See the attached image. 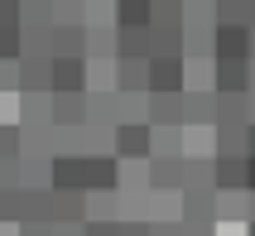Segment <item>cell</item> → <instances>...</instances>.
I'll return each instance as SVG.
<instances>
[{
    "label": "cell",
    "mask_w": 255,
    "mask_h": 236,
    "mask_svg": "<svg viewBox=\"0 0 255 236\" xmlns=\"http://www.w3.org/2000/svg\"><path fill=\"white\" fill-rule=\"evenodd\" d=\"M246 39H251V58H255V24H246Z\"/></svg>",
    "instance_id": "46"
},
{
    "label": "cell",
    "mask_w": 255,
    "mask_h": 236,
    "mask_svg": "<svg viewBox=\"0 0 255 236\" xmlns=\"http://www.w3.org/2000/svg\"><path fill=\"white\" fill-rule=\"evenodd\" d=\"M116 58H149V24L144 29H116Z\"/></svg>",
    "instance_id": "21"
},
{
    "label": "cell",
    "mask_w": 255,
    "mask_h": 236,
    "mask_svg": "<svg viewBox=\"0 0 255 236\" xmlns=\"http://www.w3.org/2000/svg\"><path fill=\"white\" fill-rule=\"evenodd\" d=\"M178 222L188 227L217 222V193L212 188H178Z\"/></svg>",
    "instance_id": "3"
},
{
    "label": "cell",
    "mask_w": 255,
    "mask_h": 236,
    "mask_svg": "<svg viewBox=\"0 0 255 236\" xmlns=\"http://www.w3.org/2000/svg\"><path fill=\"white\" fill-rule=\"evenodd\" d=\"M87 58H111L116 63V24H87Z\"/></svg>",
    "instance_id": "24"
},
{
    "label": "cell",
    "mask_w": 255,
    "mask_h": 236,
    "mask_svg": "<svg viewBox=\"0 0 255 236\" xmlns=\"http://www.w3.org/2000/svg\"><path fill=\"white\" fill-rule=\"evenodd\" d=\"M217 92H183V125H212Z\"/></svg>",
    "instance_id": "18"
},
{
    "label": "cell",
    "mask_w": 255,
    "mask_h": 236,
    "mask_svg": "<svg viewBox=\"0 0 255 236\" xmlns=\"http://www.w3.org/2000/svg\"><path fill=\"white\" fill-rule=\"evenodd\" d=\"M0 159H19V125H0Z\"/></svg>",
    "instance_id": "34"
},
{
    "label": "cell",
    "mask_w": 255,
    "mask_h": 236,
    "mask_svg": "<svg viewBox=\"0 0 255 236\" xmlns=\"http://www.w3.org/2000/svg\"><path fill=\"white\" fill-rule=\"evenodd\" d=\"M53 222H87V193H58Z\"/></svg>",
    "instance_id": "29"
},
{
    "label": "cell",
    "mask_w": 255,
    "mask_h": 236,
    "mask_svg": "<svg viewBox=\"0 0 255 236\" xmlns=\"http://www.w3.org/2000/svg\"><path fill=\"white\" fill-rule=\"evenodd\" d=\"M116 236H149V222H116Z\"/></svg>",
    "instance_id": "38"
},
{
    "label": "cell",
    "mask_w": 255,
    "mask_h": 236,
    "mask_svg": "<svg viewBox=\"0 0 255 236\" xmlns=\"http://www.w3.org/2000/svg\"><path fill=\"white\" fill-rule=\"evenodd\" d=\"M144 92H183V58H149Z\"/></svg>",
    "instance_id": "5"
},
{
    "label": "cell",
    "mask_w": 255,
    "mask_h": 236,
    "mask_svg": "<svg viewBox=\"0 0 255 236\" xmlns=\"http://www.w3.org/2000/svg\"><path fill=\"white\" fill-rule=\"evenodd\" d=\"M48 53H53V58H87V24L82 29L53 24V34H48Z\"/></svg>",
    "instance_id": "13"
},
{
    "label": "cell",
    "mask_w": 255,
    "mask_h": 236,
    "mask_svg": "<svg viewBox=\"0 0 255 236\" xmlns=\"http://www.w3.org/2000/svg\"><path fill=\"white\" fill-rule=\"evenodd\" d=\"M149 58H183V24H149Z\"/></svg>",
    "instance_id": "14"
},
{
    "label": "cell",
    "mask_w": 255,
    "mask_h": 236,
    "mask_svg": "<svg viewBox=\"0 0 255 236\" xmlns=\"http://www.w3.org/2000/svg\"><path fill=\"white\" fill-rule=\"evenodd\" d=\"M0 222H19V188H0Z\"/></svg>",
    "instance_id": "33"
},
{
    "label": "cell",
    "mask_w": 255,
    "mask_h": 236,
    "mask_svg": "<svg viewBox=\"0 0 255 236\" xmlns=\"http://www.w3.org/2000/svg\"><path fill=\"white\" fill-rule=\"evenodd\" d=\"M53 236H82V222H53Z\"/></svg>",
    "instance_id": "42"
},
{
    "label": "cell",
    "mask_w": 255,
    "mask_h": 236,
    "mask_svg": "<svg viewBox=\"0 0 255 236\" xmlns=\"http://www.w3.org/2000/svg\"><path fill=\"white\" fill-rule=\"evenodd\" d=\"M246 159H255V125H246Z\"/></svg>",
    "instance_id": "43"
},
{
    "label": "cell",
    "mask_w": 255,
    "mask_h": 236,
    "mask_svg": "<svg viewBox=\"0 0 255 236\" xmlns=\"http://www.w3.org/2000/svg\"><path fill=\"white\" fill-rule=\"evenodd\" d=\"M212 24H251V0H212Z\"/></svg>",
    "instance_id": "27"
},
{
    "label": "cell",
    "mask_w": 255,
    "mask_h": 236,
    "mask_svg": "<svg viewBox=\"0 0 255 236\" xmlns=\"http://www.w3.org/2000/svg\"><path fill=\"white\" fill-rule=\"evenodd\" d=\"M246 63L251 58H212V92H246L251 87Z\"/></svg>",
    "instance_id": "11"
},
{
    "label": "cell",
    "mask_w": 255,
    "mask_h": 236,
    "mask_svg": "<svg viewBox=\"0 0 255 236\" xmlns=\"http://www.w3.org/2000/svg\"><path fill=\"white\" fill-rule=\"evenodd\" d=\"M212 188L217 193L246 188V159H236V154H212Z\"/></svg>",
    "instance_id": "12"
},
{
    "label": "cell",
    "mask_w": 255,
    "mask_h": 236,
    "mask_svg": "<svg viewBox=\"0 0 255 236\" xmlns=\"http://www.w3.org/2000/svg\"><path fill=\"white\" fill-rule=\"evenodd\" d=\"M183 188H212V154H183Z\"/></svg>",
    "instance_id": "22"
},
{
    "label": "cell",
    "mask_w": 255,
    "mask_h": 236,
    "mask_svg": "<svg viewBox=\"0 0 255 236\" xmlns=\"http://www.w3.org/2000/svg\"><path fill=\"white\" fill-rule=\"evenodd\" d=\"M53 24L82 29L87 24V0H53Z\"/></svg>",
    "instance_id": "31"
},
{
    "label": "cell",
    "mask_w": 255,
    "mask_h": 236,
    "mask_svg": "<svg viewBox=\"0 0 255 236\" xmlns=\"http://www.w3.org/2000/svg\"><path fill=\"white\" fill-rule=\"evenodd\" d=\"M53 97V125L82 130L87 125V92H48Z\"/></svg>",
    "instance_id": "8"
},
{
    "label": "cell",
    "mask_w": 255,
    "mask_h": 236,
    "mask_svg": "<svg viewBox=\"0 0 255 236\" xmlns=\"http://www.w3.org/2000/svg\"><path fill=\"white\" fill-rule=\"evenodd\" d=\"M53 92H87V58H53Z\"/></svg>",
    "instance_id": "15"
},
{
    "label": "cell",
    "mask_w": 255,
    "mask_h": 236,
    "mask_svg": "<svg viewBox=\"0 0 255 236\" xmlns=\"http://www.w3.org/2000/svg\"><path fill=\"white\" fill-rule=\"evenodd\" d=\"M144 63L149 58H116V92H144Z\"/></svg>",
    "instance_id": "20"
},
{
    "label": "cell",
    "mask_w": 255,
    "mask_h": 236,
    "mask_svg": "<svg viewBox=\"0 0 255 236\" xmlns=\"http://www.w3.org/2000/svg\"><path fill=\"white\" fill-rule=\"evenodd\" d=\"M0 188H19V159H0Z\"/></svg>",
    "instance_id": "36"
},
{
    "label": "cell",
    "mask_w": 255,
    "mask_h": 236,
    "mask_svg": "<svg viewBox=\"0 0 255 236\" xmlns=\"http://www.w3.org/2000/svg\"><path fill=\"white\" fill-rule=\"evenodd\" d=\"M149 24V0H116V29H144Z\"/></svg>",
    "instance_id": "28"
},
{
    "label": "cell",
    "mask_w": 255,
    "mask_h": 236,
    "mask_svg": "<svg viewBox=\"0 0 255 236\" xmlns=\"http://www.w3.org/2000/svg\"><path fill=\"white\" fill-rule=\"evenodd\" d=\"M116 183H121L116 154H87L82 159V193H116Z\"/></svg>",
    "instance_id": "2"
},
{
    "label": "cell",
    "mask_w": 255,
    "mask_h": 236,
    "mask_svg": "<svg viewBox=\"0 0 255 236\" xmlns=\"http://www.w3.org/2000/svg\"><path fill=\"white\" fill-rule=\"evenodd\" d=\"M0 92H19V63L0 58Z\"/></svg>",
    "instance_id": "35"
},
{
    "label": "cell",
    "mask_w": 255,
    "mask_h": 236,
    "mask_svg": "<svg viewBox=\"0 0 255 236\" xmlns=\"http://www.w3.org/2000/svg\"><path fill=\"white\" fill-rule=\"evenodd\" d=\"M188 140L183 125H149V159H183Z\"/></svg>",
    "instance_id": "10"
},
{
    "label": "cell",
    "mask_w": 255,
    "mask_h": 236,
    "mask_svg": "<svg viewBox=\"0 0 255 236\" xmlns=\"http://www.w3.org/2000/svg\"><path fill=\"white\" fill-rule=\"evenodd\" d=\"M87 125H116V92H87Z\"/></svg>",
    "instance_id": "26"
},
{
    "label": "cell",
    "mask_w": 255,
    "mask_h": 236,
    "mask_svg": "<svg viewBox=\"0 0 255 236\" xmlns=\"http://www.w3.org/2000/svg\"><path fill=\"white\" fill-rule=\"evenodd\" d=\"M111 154L121 164H144V159H149V121L111 125Z\"/></svg>",
    "instance_id": "1"
},
{
    "label": "cell",
    "mask_w": 255,
    "mask_h": 236,
    "mask_svg": "<svg viewBox=\"0 0 255 236\" xmlns=\"http://www.w3.org/2000/svg\"><path fill=\"white\" fill-rule=\"evenodd\" d=\"M87 222H121V193H87Z\"/></svg>",
    "instance_id": "25"
},
{
    "label": "cell",
    "mask_w": 255,
    "mask_h": 236,
    "mask_svg": "<svg viewBox=\"0 0 255 236\" xmlns=\"http://www.w3.org/2000/svg\"><path fill=\"white\" fill-rule=\"evenodd\" d=\"M82 236H116V222H82Z\"/></svg>",
    "instance_id": "40"
},
{
    "label": "cell",
    "mask_w": 255,
    "mask_h": 236,
    "mask_svg": "<svg viewBox=\"0 0 255 236\" xmlns=\"http://www.w3.org/2000/svg\"><path fill=\"white\" fill-rule=\"evenodd\" d=\"M149 193H178L183 188V159H144Z\"/></svg>",
    "instance_id": "7"
},
{
    "label": "cell",
    "mask_w": 255,
    "mask_h": 236,
    "mask_svg": "<svg viewBox=\"0 0 255 236\" xmlns=\"http://www.w3.org/2000/svg\"><path fill=\"white\" fill-rule=\"evenodd\" d=\"M212 125H251V116H246V92H217Z\"/></svg>",
    "instance_id": "17"
},
{
    "label": "cell",
    "mask_w": 255,
    "mask_h": 236,
    "mask_svg": "<svg viewBox=\"0 0 255 236\" xmlns=\"http://www.w3.org/2000/svg\"><path fill=\"white\" fill-rule=\"evenodd\" d=\"M183 236H217V222H198V227L183 222Z\"/></svg>",
    "instance_id": "41"
},
{
    "label": "cell",
    "mask_w": 255,
    "mask_h": 236,
    "mask_svg": "<svg viewBox=\"0 0 255 236\" xmlns=\"http://www.w3.org/2000/svg\"><path fill=\"white\" fill-rule=\"evenodd\" d=\"M246 77H251V87H246V92H255V58L246 63Z\"/></svg>",
    "instance_id": "45"
},
{
    "label": "cell",
    "mask_w": 255,
    "mask_h": 236,
    "mask_svg": "<svg viewBox=\"0 0 255 236\" xmlns=\"http://www.w3.org/2000/svg\"><path fill=\"white\" fill-rule=\"evenodd\" d=\"M48 188L53 193H82V154H58L48 164Z\"/></svg>",
    "instance_id": "9"
},
{
    "label": "cell",
    "mask_w": 255,
    "mask_h": 236,
    "mask_svg": "<svg viewBox=\"0 0 255 236\" xmlns=\"http://www.w3.org/2000/svg\"><path fill=\"white\" fill-rule=\"evenodd\" d=\"M0 5H14V0H0Z\"/></svg>",
    "instance_id": "47"
},
{
    "label": "cell",
    "mask_w": 255,
    "mask_h": 236,
    "mask_svg": "<svg viewBox=\"0 0 255 236\" xmlns=\"http://www.w3.org/2000/svg\"><path fill=\"white\" fill-rule=\"evenodd\" d=\"M212 154L246 159V125H212Z\"/></svg>",
    "instance_id": "19"
},
{
    "label": "cell",
    "mask_w": 255,
    "mask_h": 236,
    "mask_svg": "<svg viewBox=\"0 0 255 236\" xmlns=\"http://www.w3.org/2000/svg\"><path fill=\"white\" fill-rule=\"evenodd\" d=\"M251 217V193L236 188V193H217V222H246Z\"/></svg>",
    "instance_id": "23"
},
{
    "label": "cell",
    "mask_w": 255,
    "mask_h": 236,
    "mask_svg": "<svg viewBox=\"0 0 255 236\" xmlns=\"http://www.w3.org/2000/svg\"><path fill=\"white\" fill-rule=\"evenodd\" d=\"M251 236H255V222H251Z\"/></svg>",
    "instance_id": "48"
},
{
    "label": "cell",
    "mask_w": 255,
    "mask_h": 236,
    "mask_svg": "<svg viewBox=\"0 0 255 236\" xmlns=\"http://www.w3.org/2000/svg\"><path fill=\"white\" fill-rule=\"evenodd\" d=\"M246 193H255V159H246Z\"/></svg>",
    "instance_id": "44"
},
{
    "label": "cell",
    "mask_w": 255,
    "mask_h": 236,
    "mask_svg": "<svg viewBox=\"0 0 255 236\" xmlns=\"http://www.w3.org/2000/svg\"><path fill=\"white\" fill-rule=\"evenodd\" d=\"M149 183H144V164H121V183H116V193H144Z\"/></svg>",
    "instance_id": "32"
},
{
    "label": "cell",
    "mask_w": 255,
    "mask_h": 236,
    "mask_svg": "<svg viewBox=\"0 0 255 236\" xmlns=\"http://www.w3.org/2000/svg\"><path fill=\"white\" fill-rule=\"evenodd\" d=\"M14 236H53V222H19Z\"/></svg>",
    "instance_id": "37"
},
{
    "label": "cell",
    "mask_w": 255,
    "mask_h": 236,
    "mask_svg": "<svg viewBox=\"0 0 255 236\" xmlns=\"http://www.w3.org/2000/svg\"><path fill=\"white\" fill-rule=\"evenodd\" d=\"M19 92H53V58L48 53H19Z\"/></svg>",
    "instance_id": "4"
},
{
    "label": "cell",
    "mask_w": 255,
    "mask_h": 236,
    "mask_svg": "<svg viewBox=\"0 0 255 236\" xmlns=\"http://www.w3.org/2000/svg\"><path fill=\"white\" fill-rule=\"evenodd\" d=\"M48 164H53V154H19V193L48 188Z\"/></svg>",
    "instance_id": "16"
},
{
    "label": "cell",
    "mask_w": 255,
    "mask_h": 236,
    "mask_svg": "<svg viewBox=\"0 0 255 236\" xmlns=\"http://www.w3.org/2000/svg\"><path fill=\"white\" fill-rule=\"evenodd\" d=\"M149 125H183V92H144Z\"/></svg>",
    "instance_id": "6"
},
{
    "label": "cell",
    "mask_w": 255,
    "mask_h": 236,
    "mask_svg": "<svg viewBox=\"0 0 255 236\" xmlns=\"http://www.w3.org/2000/svg\"><path fill=\"white\" fill-rule=\"evenodd\" d=\"M144 121V92H116V125Z\"/></svg>",
    "instance_id": "30"
},
{
    "label": "cell",
    "mask_w": 255,
    "mask_h": 236,
    "mask_svg": "<svg viewBox=\"0 0 255 236\" xmlns=\"http://www.w3.org/2000/svg\"><path fill=\"white\" fill-rule=\"evenodd\" d=\"M149 236H183V222H149Z\"/></svg>",
    "instance_id": "39"
}]
</instances>
